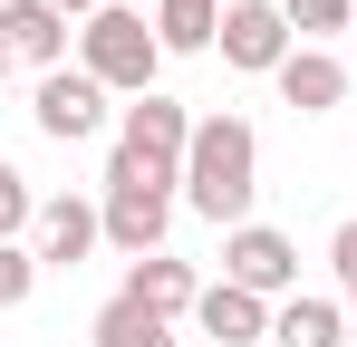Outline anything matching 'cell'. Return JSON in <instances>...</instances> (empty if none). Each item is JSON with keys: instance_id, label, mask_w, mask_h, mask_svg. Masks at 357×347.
<instances>
[{"instance_id": "cell-1", "label": "cell", "mask_w": 357, "mask_h": 347, "mask_svg": "<svg viewBox=\"0 0 357 347\" xmlns=\"http://www.w3.org/2000/svg\"><path fill=\"white\" fill-rule=\"evenodd\" d=\"M251 193H261V135L241 116H193V155H183V203L203 222L241 231L251 222Z\"/></svg>"}, {"instance_id": "cell-2", "label": "cell", "mask_w": 357, "mask_h": 347, "mask_svg": "<svg viewBox=\"0 0 357 347\" xmlns=\"http://www.w3.org/2000/svg\"><path fill=\"white\" fill-rule=\"evenodd\" d=\"M77 68L107 87V97H155V68H165V39H155V20L145 10H126L107 0L87 29H77Z\"/></svg>"}, {"instance_id": "cell-3", "label": "cell", "mask_w": 357, "mask_h": 347, "mask_svg": "<svg viewBox=\"0 0 357 347\" xmlns=\"http://www.w3.org/2000/svg\"><path fill=\"white\" fill-rule=\"evenodd\" d=\"M97 222H107V241H116L126 261L165 251V222H174V174L135 164V155H107V203H97Z\"/></svg>"}, {"instance_id": "cell-4", "label": "cell", "mask_w": 357, "mask_h": 347, "mask_svg": "<svg viewBox=\"0 0 357 347\" xmlns=\"http://www.w3.org/2000/svg\"><path fill=\"white\" fill-rule=\"evenodd\" d=\"M222 280L251 289V299H280V289L299 280V241H290V231H271V222L222 231Z\"/></svg>"}, {"instance_id": "cell-5", "label": "cell", "mask_w": 357, "mask_h": 347, "mask_svg": "<svg viewBox=\"0 0 357 347\" xmlns=\"http://www.w3.org/2000/svg\"><path fill=\"white\" fill-rule=\"evenodd\" d=\"M29 116H39V135H49V145H87V135L107 125V87H97L87 68H49V77H39V97H29Z\"/></svg>"}, {"instance_id": "cell-6", "label": "cell", "mask_w": 357, "mask_h": 347, "mask_svg": "<svg viewBox=\"0 0 357 347\" xmlns=\"http://www.w3.org/2000/svg\"><path fill=\"white\" fill-rule=\"evenodd\" d=\"M116 155H135V164H155V174H174L183 183V155H193V116L174 107V97H135L116 125Z\"/></svg>"}, {"instance_id": "cell-7", "label": "cell", "mask_w": 357, "mask_h": 347, "mask_svg": "<svg viewBox=\"0 0 357 347\" xmlns=\"http://www.w3.org/2000/svg\"><path fill=\"white\" fill-rule=\"evenodd\" d=\"M290 20H280V0H222V58L251 68V77H280V58H290Z\"/></svg>"}, {"instance_id": "cell-8", "label": "cell", "mask_w": 357, "mask_h": 347, "mask_svg": "<svg viewBox=\"0 0 357 347\" xmlns=\"http://www.w3.org/2000/svg\"><path fill=\"white\" fill-rule=\"evenodd\" d=\"M29 231H39V241H29V251H39V270H77V261H87L97 241H107V222H97V203H77V193H49Z\"/></svg>"}, {"instance_id": "cell-9", "label": "cell", "mask_w": 357, "mask_h": 347, "mask_svg": "<svg viewBox=\"0 0 357 347\" xmlns=\"http://www.w3.org/2000/svg\"><path fill=\"white\" fill-rule=\"evenodd\" d=\"M0 49L29 68H68V20L49 0H0Z\"/></svg>"}, {"instance_id": "cell-10", "label": "cell", "mask_w": 357, "mask_h": 347, "mask_svg": "<svg viewBox=\"0 0 357 347\" xmlns=\"http://www.w3.org/2000/svg\"><path fill=\"white\" fill-rule=\"evenodd\" d=\"M193 318H203V338H213V347H261V338H271V299H251V289H232V280L203 289Z\"/></svg>"}, {"instance_id": "cell-11", "label": "cell", "mask_w": 357, "mask_h": 347, "mask_svg": "<svg viewBox=\"0 0 357 347\" xmlns=\"http://www.w3.org/2000/svg\"><path fill=\"white\" fill-rule=\"evenodd\" d=\"M280 107H299V116L348 107V68H338L328 49H290V58H280Z\"/></svg>"}, {"instance_id": "cell-12", "label": "cell", "mask_w": 357, "mask_h": 347, "mask_svg": "<svg viewBox=\"0 0 357 347\" xmlns=\"http://www.w3.org/2000/svg\"><path fill=\"white\" fill-rule=\"evenodd\" d=\"M126 299L155 309V318H183V309L203 299V280H193V261H174V251H145V261L126 270Z\"/></svg>"}, {"instance_id": "cell-13", "label": "cell", "mask_w": 357, "mask_h": 347, "mask_svg": "<svg viewBox=\"0 0 357 347\" xmlns=\"http://www.w3.org/2000/svg\"><path fill=\"white\" fill-rule=\"evenodd\" d=\"M271 347H348V309L338 299H280L271 309Z\"/></svg>"}, {"instance_id": "cell-14", "label": "cell", "mask_w": 357, "mask_h": 347, "mask_svg": "<svg viewBox=\"0 0 357 347\" xmlns=\"http://www.w3.org/2000/svg\"><path fill=\"white\" fill-rule=\"evenodd\" d=\"M87 338L97 347H174V318H155V309H135V299H107V309H97V328H87Z\"/></svg>"}, {"instance_id": "cell-15", "label": "cell", "mask_w": 357, "mask_h": 347, "mask_svg": "<svg viewBox=\"0 0 357 347\" xmlns=\"http://www.w3.org/2000/svg\"><path fill=\"white\" fill-rule=\"evenodd\" d=\"M155 39H165V58H193V49H213V39H222V0H165V10H155Z\"/></svg>"}, {"instance_id": "cell-16", "label": "cell", "mask_w": 357, "mask_h": 347, "mask_svg": "<svg viewBox=\"0 0 357 347\" xmlns=\"http://www.w3.org/2000/svg\"><path fill=\"white\" fill-rule=\"evenodd\" d=\"M39 222V193H29V174L0 164V241H20V231Z\"/></svg>"}, {"instance_id": "cell-17", "label": "cell", "mask_w": 357, "mask_h": 347, "mask_svg": "<svg viewBox=\"0 0 357 347\" xmlns=\"http://www.w3.org/2000/svg\"><path fill=\"white\" fill-rule=\"evenodd\" d=\"M280 20H290L299 39H328V29H348L357 0H280Z\"/></svg>"}, {"instance_id": "cell-18", "label": "cell", "mask_w": 357, "mask_h": 347, "mask_svg": "<svg viewBox=\"0 0 357 347\" xmlns=\"http://www.w3.org/2000/svg\"><path fill=\"white\" fill-rule=\"evenodd\" d=\"M29 289H39V251L29 241H0V309H20Z\"/></svg>"}, {"instance_id": "cell-19", "label": "cell", "mask_w": 357, "mask_h": 347, "mask_svg": "<svg viewBox=\"0 0 357 347\" xmlns=\"http://www.w3.org/2000/svg\"><path fill=\"white\" fill-rule=\"evenodd\" d=\"M328 261H338V289L357 299V213H348L338 231H328Z\"/></svg>"}, {"instance_id": "cell-20", "label": "cell", "mask_w": 357, "mask_h": 347, "mask_svg": "<svg viewBox=\"0 0 357 347\" xmlns=\"http://www.w3.org/2000/svg\"><path fill=\"white\" fill-rule=\"evenodd\" d=\"M49 10H59V20H97L107 0H49Z\"/></svg>"}, {"instance_id": "cell-21", "label": "cell", "mask_w": 357, "mask_h": 347, "mask_svg": "<svg viewBox=\"0 0 357 347\" xmlns=\"http://www.w3.org/2000/svg\"><path fill=\"white\" fill-rule=\"evenodd\" d=\"M0 77H10V49H0Z\"/></svg>"}]
</instances>
